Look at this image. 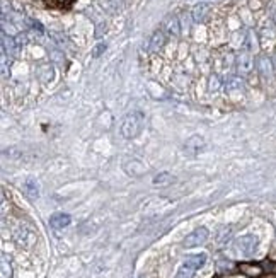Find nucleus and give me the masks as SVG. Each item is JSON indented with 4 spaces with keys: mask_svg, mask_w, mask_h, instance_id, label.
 <instances>
[{
    "mask_svg": "<svg viewBox=\"0 0 276 278\" xmlns=\"http://www.w3.org/2000/svg\"><path fill=\"white\" fill-rule=\"evenodd\" d=\"M143 125H145V115L142 111H131L125 116L121 123V135L125 138H135L140 135Z\"/></svg>",
    "mask_w": 276,
    "mask_h": 278,
    "instance_id": "obj_1",
    "label": "nucleus"
},
{
    "mask_svg": "<svg viewBox=\"0 0 276 278\" xmlns=\"http://www.w3.org/2000/svg\"><path fill=\"white\" fill-rule=\"evenodd\" d=\"M256 69L263 79H271L275 76V63L273 58H270L268 55H259L256 58Z\"/></svg>",
    "mask_w": 276,
    "mask_h": 278,
    "instance_id": "obj_2",
    "label": "nucleus"
},
{
    "mask_svg": "<svg viewBox=\"0 0 276 278\" xmlns=\"http://www.w3.org/2000/svg\"><path fill=\"white\" fill-rule=\"evenodd\" d=\"M208 236H210V232H208L206 227H200V229L193 230L189 236H186L182 246H184V248H196V246H201L208 241Z\"/></svg>",
    "mask_w": 276,
    "mask_h": 278,
    "instance_id": "obj_3",
    "label": "nucleus"
},
{
    "mask_svg": "<svg viewBox=\"0 0 276 278\" xmlns=\"http://www.w3.org/2000/svg\"><path fill=\"white\" fill-rule=\"evenodd\" d=\"M235 63H237V70L242 77L251 76V72H252L254 69V58L252 55H251V51H247V50L242 51L241 55L235 58Z\"/></svg>",
    "mask_w": 276,
    "mask_h": 278,
    "instance_id": "obj_4",
    "label": "nucleus"
},
{
    "mask_svg": "<svg viewBox=\"0 0 276 278\" xmlns=\"http://www.w3.org/2000/svg\"><path fill=\"white\" fill-rule=\"evenodd\" d=\"M235 248H237V251H241L244 256H252L257 248V239L256 236H251V234L249 236H242L235 241Z\"/></svg>",
    "mask_w": 276,
    "mask_h": 278,
    "instance_id": "obj_5",
    "label": "nucleus"
},
{
    "mask_svg": "<svg viewBox=\"0 0 276 278\" xmlns=\"http://www.w3.org/2000/svg\"><path fill=\"white\" fill-rule=\"evenodd\" d=\"M224 87L228 94H235V92H242L244 91V80L241 77H235V76H230L227 80L224 82Z\"/></svg>",
    "mask_w": 276,
    "mask_h": 278,
    "instance_id": "obj_6",
    "label": "nucleus"
},
{
    "mask_svg": "<svg viewBox=\"0 0 276 278\" xmlns=\"http://www.w3.org/2000/svg\"><path fill=\"white\" fill-rule=\"evenodd\" d=\"M70 215H67V213H55V215L50 219V226L53 227V229L60 230V229H65V227L70 226Z\"/></svg>",
    "mask_w": 276,
    "mask_h": 278,
    "instance_id": "obj_7",
    "label": "nucleus"
},
{
    "mask_svg": "<svg viewBox=\"0 0 276 278\" xmlns=\"http://www.w3.org/2000/svg\"><path fill=\"white\" fill-rule=\"evenodd\" d=\"M164 45H166V33L162 29H157L150 38V51H159Z\"/></svg>",
    "mask_w": 276,
    "mask_h": 278,
    "instance_id": "obj_8",
    "label": "nucleus"
},
{
    "mask_svg": "<svg viewBox=\"0 0 276 278\" xmlns=\"http://www.w3.org/2000/svg\"><path fill=\"white\" fill-rule=\"evenodd\" d=\"M239 270L244 273L246 277H251V278H259L263 275V268L259 265H254V263H242L239 266Z\"/></svg>",
    "mask_w": 276,
    "mask_h": 278,
    "instance_id": "obj_9",
    "label": "nucleus"
},
{
    "mask_svg": "<svg viewBox=\"0 0 276 278\" xmlns=\"http://www.w3.org/2000/svg\"><path fill=\"white\" fill-rule=\"evenodd\" d=\"M23 190H24V193H26V197L31 198V200H36L39 197V186H38V183H36V179H33V177H29V179L24 181Z\"/></svg>",
    "mask_w": 276,
    "mask_h": 278,
    "instance_id": "obj_10",
    "label": "nucleus"
},
{
    "mask_svg": "<svg viewBox=\"0 0 276 278\" xmlns=\"http://www.w3.org/2000/svg\"><path fill=\"white\" fill-rule=\"evenodd\" d=\"M208 10H210V3H206V2H201V3H198V5H195V9L191 10L193 21H195V23H201V21L206 17Z\"/></svg>",
    "mask_w": 276,
    "mask_h": 278,
    "instance_id": "obj_11",
    "label": "nucleus"
},
{
    "mask_svg": "<svg viewBox=\"0 0 276 278\" xmlns=\"http://www.w3.org/2000/svg\"><path fill=\"white\" fill-rule=\"evenodd\" d=\"M184 263H186V265H189V266H193L195 270H198V268H201V266L206 263V254H205V253L191 254V256H188V258H186Z\"/></svg>",
    "mask_w": 276,
    "mask_h": 278,
    "instance_id": "obj_12",
    "label": "nucleus"
},
{
    "mask_svg": "<svg viewBox=\"0 0 276 278\" xmlns=\"http://www.w3.org/2000/svg\"><path fill=\"white\" fill-rule=\"evenodd\" d=\"M203 145H205V140L201 137H198V135H195V137H191L186 142V151H193V154H196L200 149H203Z\"/></svg>",
    "mask_w": 276,
    "mask_h": 278,
    "instance_id": "obj_13",
    "label": "nucleus"
},
{
    "mask_svg": "<svg viewBox=\"0 0 276 278\" xmlns=\"http://www.w3.org/2000/svg\"><path fill=\"white\" fill-rule=\"evenodd\" d=\"M166 27H167V33L173 34V36H179V34H181V31H182L181 21H179L177 17H171V19L167 21Z\"/></svg>",
    "mask_w": 276,
    "mask_h": 278,
    "instance_id": "obj_14",
    "label": "nucleus"
},
{
    "mask_svg": "<svg viewBox=\"0 0 276 278\" xmlns=\"http://www.w3.org/2000/svg\"><path fill=\"white\" fill-rule=\"evenodd\" d=\"M2 48H3V53L9 51V55H12V56L17 53V45H16V41H14L12 38H7L5 33L2 34Z\"/></svg>",
    "mask_w": 276,
    "mask_h": 278,
    "instance_id": "obj_15",
    "label": "nucleus"
},
{
    "mask_svg": "<svg viewBox=\"0 0 276 278\" xmlns=\"http://www.w3.org/2000/svg\"><path fill=\"white\" fill-rule=\"evenodd\" d=\"M38 77H39V79H41L43 82L51 80V77H53V69H51V65H50V63H43V65H39V67H38Z\"/></svg>",
    "mask_w": 276,
    "mask_h": 278,
    "instance_id": "obj_16",
    "label": "nucleus"
},
{
    "mask_svg": "<svg viewBox=\"0 0 276 278\" xmlns=\"http://www.w3.org/2000/svg\"><path fill=\"white\" fill-rule=\"evenodd\" d=\"M244 45H246L247 51H254V50L257 48V45H259V40H257V36H256V33H254V31H249V33L246 34Z\"/></svg>",
    "mask_w": 276,
    "mask_h": 278,
    "instance_id": "obj_17",
    "label": "nucleus"
},
{
    "mask_svg": "<svg viewBox=\"0 0 276 278\" xmlns=\"http://www.w3.org/2000/svg\"><path fill=\"white\" fill-rule=\"evenodd\" d=\"M0 278H12V266L7 261L5 254H2V259H0Z\"/></svg>",
    "mask_w": 276,
    "mask_h": 278,
    "instance_id": "obj_18",
    "label": "nucleus"
},
{
    "mask_svg": "<svg viewBox=\"0 0 276 278\" xmlns=\"http://www.w3.org/2000/svg\"><path fill=\"white\" fill-rule=\"evenodd\" d=\"M125 169H126L128 174H131V176H140V174L145 173V167H143L138 160H131L130 164H126V166H125Z\"/></svg>",
    "mask_w": 276,
    "mask_h": 278,
    "instance_id": "obj_19",
    "label": "nucleus"
},
{
    "mask_svg": "<svg viewBox=\"0 0 276 278\" xmlns=\"http://www.w3.org/2000/svg\"><path fill=\"white\" fill-rule=\"evenodd\" d=\"M195 272L196 270L193 268V266H189V265H182L181 268H179V272H177V275H176L174 278H193L195 277Z\"/></svg>",
    "mask_w": 276,
    "mask_h": 278,
    "instance_id": "obj_20",
    "label": "nucleus"
},
{
    "mask_svg": "<svg viewBox=\"0 0 276 278\" xmlns=\"http://www.w3.org/2000/svg\"><path fill=\"white\" fill-rule=\"evenodd\" d=\"M222 85H224V82L220 80V77H218V76H211L210 80H208V91L217 92V91H220Z\"/></svg>",
    "mask_w": 276,
    "mask_h": 278,
    "instance_id": "obj_21",
    "label": "nucleus"
},
{
    "mask_svg": "<svg viewBox=\"0 0 276 278\" xmlns=\"http://www.w3.org/2000/svg\"><path fill=\"white\" fill-rule=\"evenodd\" d=\"M50 60H51L53 63H56V65H63L65 55H63V51H60V50H51V51H50Z\"/></svg>",
    "mask_w": 276,
    "mask_h": 278,
    "instance_id": "obj_22",
    "label": "nucleus"
},
{
    "mask_svg": "<svg viewBox=\"0 0 276 278\" xmlns=\"http://www.w3.org/2000/svg\"><path fill=\"white\" fill-rule=\"evenodd\" d=\"M173 181V176L169 173H160L159 176L153 177V184H159V186H164V184H169Z\"/></svg>",
    "mask_w": 276,
    "mask_h": 278,
    "instance_id": "obj_23",
    "label": "nucleus"
},
{
    "mask_svg": "<svg viewBox=\"0 0 276 278\" xmlns=\"http://www.w3.org/2000/svg\"><path fill=\"white\" fill-rule=\"evenodd\" d=\"M266 3V0H249V7L252 10H261Z\"/></svg>",
    "mask_w": 276,
    "mask_h": 278,
    "instance_id": "obj_24",
    "label": "nucleus"
},
{
    "mask_svg": "<svg viewBox=\"0 0 276 278\" xmlns=\"http://www.w3.org/2000/svg\"><path fill=\"white\" fill-rule=\"evenodd\" d=\"M104 50H106V43H99V45L94 48V51H92V56H94V58H98L101 53H104Z\"/></svg>",
    "mask_w": 276,
    "mask_h": 278,
    "instance_id": "obj_25",
    "label": "nucleus"
},
{
    "mask_svg": "<svg viewBox=\"0 0 276 278\" xmlns=\"http://www.w3.org/2000/svg\"><path fill=\"white\" fill-rule=\"evenodd\" d=\"M53 3H56V5H67V3H70L72 0H51Z\"/></svg>",
    "mask_w": 276,
    "mask_h": 278,
    "instance_id": "obj_26",
    "label": "nucleus"
},
{
    "mask_svg": "<svg viewBox=\"0 0 276 278\" xmlns=\"http://www.w3.org/2000/svg\"><path fill=\"white\" fill-rule=\"evenodd\" d=\"M2 77L3 79H7V65L5 63H2Z\"/></svg>",
    "mask_w": 276,
    "mask_h": 278,
    "instance_id": "obj_27",
    "label": "nucleus"
},
{
    "mask_svg": "<svg viewBox=\"0 0 276 278\" xmlns=\"http://www.w3.org/2000/svg\"><path fill=\"white\" fill-rule=\"evenodd\" d=\"M270 258L273 259V261H276V248L273 249V251H271V254H270Z\"/></svg>",
    "mask_w": 276,
    "mask_h": 278,
    "instance_id": "obj_28",
    "label": "nucleus"
},
{
    "mask_svg": "<svg viewBox=\"0 0 276 278\" xmlns=\"http://www.w3.org/2000/svg\"><path fill=\"white\" fill-rule=\"evenodd\" d=\"M273 63H275V70H276V53L273 55Z\"/></svg>",
    "mask_w": 276,
    "mask_h": 278,
    "instance_id": "obj_29",
    "label": "nucleus"
},
{
    "mask_svg": "<svg viewBox=\"0 0 276 278\" xmlns=\"http://www.w3.org/2000/svg\"><path fill=\"white\" fill-rule=\"evenodd\" d=\"M273 23L276 24V10H275V12H273Z\"/></svg>",
    "mask_w": 276,
    "mask_h": 278,
    "instance_id": "obj_30",
    "label": "nucleus"
},
{
    "mask_svg": "<svg viewBox=\"0 0 276 278\" xmlns=\"http://www.w3.org/2000/svg\"><path fill=\"white\" fill-rule=\"evenodd\" d=\"M266 278H276V275H268Z\"/></svg>",
    "mask_w": 276,
    "mask_h": 278,
    "instance_id": "obj_31",
    "label": "nucleus"
}]
</instances>
